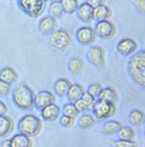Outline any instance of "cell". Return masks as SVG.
I'll list each match as a JSON object with an SVG mask.
<instances>
[{
    "label": "cell",
    "instance_id": "cell-21",
    "mask_svg": "<svg viewBox=\"0 0 145 147\" xmlns=\"http://www.w3.org/2000/svg\"><path fill=\"white\" fill-rule=\"evenodd\" d=\"M48 13L50 16L55 19L63 18L64 15L66 14L60 0H53V1H51V3L48 6Z\"/></svg>",
    "mask_w": 145,
    "mask_h": 147
},
{
    "label": "cell",
    "instance_id": "cell-29",
    "mask_svg": "<svg viewBox=\"0 0 145 147\" xmlns=\"http://www.w3.org/2000/svg\"><path fill=\"white\" fill-rule=\"evenodd\" d=\"M62 113L64 115H67V116H70V117H73V118H76L78 115H79V110L77 109L75 105V102H69L65 103L64 107H63V109H62Z\"/></svg>",
    "mask_w": 145,
    "mask_h": 147
},
{
    "label": "cell",
    "instance_id": "cell-24",
    "mask_svg": "<svg viewBox=\"0 0 145 147\" xmlns=\"http://www.w3.org/2000/svg\"><path fill=\"white\" fill-rule=\"evenodd\" d=\"M85 68L84 61L79 57H74L68 63V70L73 75H80Z\"/></svg>",
    "mask_w": 145,
    "mask_h": 147
},
{
    "label": "cell",
    "instance_id": "cell-18",
    "mask_svg": "<svg viewBox=\"0 0 145 147\" xmlns=\"http://www.w3.org/2000/svg\"><path fill=\"white\" fill-rule=\"evenodd\" d=\"M97 98L100 99V100L107 101V102L114 103V105H115V102L118 99V96H117L116 90H114L113 88H111V86H107V88H103V90H101L100 94H99Z\"/></svg>",
    "mask_w": 145,
    "mask_h": 147
},
{
    "label": "cell",
    "instance_id": "cell-9",
    "mask_svg": "<svg viewBox=\"0 0 145 147\" xmlns=\"http://www.w3.org/2000/svg\"><path fill=\"white\" fill-rule=\"evenodd\" d=\"M94 30L96 36L103 40H109L113 38L116 32L115 25L109 20L96 21Z\"/></svg>",
    "mask_w": 145,
    "mask_h": 147
},
{
    "label": "cell",
    "instance_id": "cell-43",
    "mask_svg": "<svg viewBox=\"0 0 145 147\" xmlns=\"http://www.w3.org/2000/svg\"><path fill=\"white\" fill-rule=\"evenodd\" d=\"M10 1H12V0H10Z\"/></svg>",
    "mask_w": 145,
    "mask_h": 147
},
{
    "label": "cell",
    "instance_id": "cell-12",
    "mask_svg": "<svg viewBox=\"0 0 145 147\" xmlns=\"http://www.w3.org/2000/svg\"><path fill=\"white\" fill-rule=\"evenodd\" d=\"M38 28L39 31L41 32V34H43V35H50V34L53 33L54 31H56L58 29V21L57 19L53 18L50 15L44 16L39 21Z\"/></svg>",
    "mask_w": 145,
    "mask_h": 147
},
{
    "label": "cell",
    "instance_id": "cell-25",
    "mask_svg": "<svg viewBox=\"0 0 145 147\" xmlns=\"http://www.w3.org/2000/svg\"><path fill=\"white\" fill-rule=\"evenodd\" d=\"M96 123V118L94 117L92 114H88V113H85L83 115H81L78 119V126L80 128L83 129H86L92 127V125Z\"/></svg>",
    "mask_w": 145,
    "mask_h": 147
},
{
    "label": "cell",
    "instance_id": "cell-1",
    "mask_svg": "<svg viewBox=\"0 0 145 147\" xmlns=\"http://www.w3.org/2000/svg\"><path fill=\"white\" fill-rule=\"evenodd\" d=\"M127 73L134 84L145 90V49L136 51L129 57Z\"/></svg>",
    "mask_w": 145,
    "mask_h": 147
},
{
    "label": "cell",
    "instance_id": "cell-22",
    "mask_svg": "<svg viewBox=\"0 0 145 147\" xmlns=\"http://www.w3.org/2000/svg\"><path fill=\"white\" fill-rule=\"evenodd\" d=\"M112 15V10L109 6L101 5L96 8H94V19L96 21L109 20Z\"/></svg>",
    "mask_w": 145,
    "mask_h": 147
},
{
    "label": "cell",
    "instance_id": "cell-31",
    "mask_svg": "<svg viewBox=\"0 0 145 147\" xmlns=\"http://www.w3.org/2000/svg\"><path fill=\"white\" fill-rule=\"evenodd\" d=\"M101 90H103V88H101V86L99 85V84H92V85L88 86V90H86V92H88V94L94 96V98H97L99 94H100Z\"/></svg>",
    "mask_w": 145,
    "mask_h": 147
},
{
    "label": "cell",
    "instance_id": "cell-32",
    "mask_svg": "<svg viewBox=\"0 0 145 147\" xmlns=\"http://www.w3.org/2000/svg\"><path fill=\"white\" fill-rule=\"evenodd\" d=\"M112 147H137L136 143L132 140H123L118 139L112 142Z\"/></svg>",
    "mask_w": 145,
    "mask_h": 147
},
{
    "label": "cell",
    "instance_id": "cell-10",
    "mask_svg": "<svg viewBox=\"0 0 145 147\" xmlns=\"http://www.w3.org/2000/svg\"><path fill=\"white\" fill-rule=\"evenodd\" d=\"M52 103H56V96L53 92H49V90H41L35 94L34 107L37 109L41 110Z\"/></svg>",
    "mask_w": 145,
    "mask_h": 147
},
{
    "label": "cell",
    "instance_id": "cell-33",
    "mask_svg": "<svg viewBox=\"0 0 145 147\" xmlns=\"http://www.w3.org/2000/svg\"><path fill=\"white\" fill-rule=\"evenodd\" d=\"M83 98V100L86 102L88 109L92 110V107H94V102H96V98H94L92 96H90V94H88V92H86L84 94V96H83V98Z\"/></svg>",
    "mask_w": 145,
    "mask_h": 147
},
{
    "label": "cell",
    "instance_id": "cell-5",
    "mask_svg": "<svg viewBox=\"0 0 145 147\" xmlns=\"http://www.w3.org/2000/svg\"><path fill=\"white\" fill-rule=\"evenodd\" d=\"M19 8L31 18L42 16L46 10V0H17Z\"/></svg>",
    "mask_w": 145,
    "mask_h": 147
},
{
    "label": "cell",
    "instance_id": "cell-34",
    "mask_svg": "<svg viewBox=\"0 0 145 147\" xmlns=\"http://www.w3.org/2000/svg\"><path fill=\"white\" fill-rule=\"evenodd\" d=\"M11 92V85L0 80V96H6Z\"/></svg>",
    "mask_w": 145,
    "mask_h": 147
},
{
    "label": "cell",
    "instance_id": "cell-23",
    "mask_svg": "<svg viewBox=\"0 0 145 147\" xmlns=\"http://www.w3.org/2000/svg\"><path fill=\"white\" fill-rule=\"evenodd\" d=\"M145 113L140 109H132L128 114V121L134 127H139L143 124Z\"/></svg>",
    "mask_w": 145,
    "mask_h": 147
},
{
    "label": "cell",
    "instance_id": "cell-2",
    "mask_svg": "<svg viewBox=\"0 0 145 147\" xmlns=\"http://www.w3.org/2000/svg\"><path fill=\"white\" fill-rule=\"evenodd\" d=\"M12 101L18 109L22 110H31L34 107L35 94L29 86L19 84L12 90Z\"/></svg>",
    "mask_w": 145,
    "mask_h": 147
},
{
    "label": "cell",
    "instance_id": "cell-6",
    "mask_svg": "<svg viewBox=\"0 0 145 147\" xmlns=\"http://www.w3.org/2000/svg\"><path fill=\"white\" fill-rule=\"evenodd\" d=\"M92 115L96 119H107L115 115L116 107L114 103H110L107 101H103L97 98L92 109Z\"/></svg>",
    "mask_w": 145,
    "mask_h": 147
},
{
    "label": "cell",
    "instance_id": "cell-27",
    "mask_svg": "<svg viewBox=\"0 0 145 147\" xmlns=\"http://www.w3.org/2000/svg\"><path fill=\"white\" fill-rule=\"evenodd\" d=\"M66 14H74L77 11L80 3L79 0H60Z\"/></svg>",
    "mask_w": 145,
    "mask_h": 147
},
{
    "label": "cell",
    "instance_id": "cell-35",
    "mask_svg": "<svg viewBox=\"0 0 145 147\" xmlns=\"http://www.w3.org/2000/svg\"><path fill=\"white\" fill-rule=\"evenodd\" d=\"M135 9L141 14H145V0H133Z\"/></svg>",
    "mask_w": 145,
    "mask_h": 147
},
{
    "label": "cell",
    "instance_id": "cell-28",
    "mask_svg": "<svg viewBox=\"0 0 145 147\" xmlns=\"http://www.w3.org/2000/svg\"><path fill=\"white\" fill-rule=\"evenodd\" d=\"M118 139L132 140L135 137V131L130 126H122L117 132Z\"/></svg>",
    "mask_w": 145,
    "mask_h": 147
},
{
    "label": "cell",
    "instance_id": "cell-3",
    "mask_svg": "<svg viewBox=\"0 0 145 147\" xmlns=\"http://www.w3.org/2000/svg\"><path fill=\"white\" fill-rule=\"evenodd\" d=\"M19 133L25 134L29 137H34L40 133L42 129V121L38 116L34 114H26L18 122Z\"/></svg>",
    "mask_w": 145,
    "mask_h": 147
},
{
    "label": "cell",
    "instance_id": "cell-38",
    "mask_svg": "<svg viewBox=\"0 0 145 147\" xmlns=\"http://www.w3.org/2000/svg\"><path fill=\"white\" fill-rule=\"evenodd\" d=\"M8 111V109H7V105L3 102V101L0 100V116L2 115H5Z\"/></svg>",
    "mask_w": 145,
    "mask_h": 147
},
{
    "label": "cell",
    "instance_id": "cell-7",
    "mask_svg": "<svg viewBox=\"0 0 145 147\" xmlns=\"http://www.w3.org/2000/svg\"><path fill=\"white\" fill-rule=\"evenodd\" d=\"M86 60L92 66L103 69L105 66V52L100 46H90L86 54Z\"/></svg>",
    "mask_w": 145,
    "mask_h": 147
},
{
    "label": "cell",
    "instance_id": "cell-17",
    "mask_svg": "<svg viewBox=\"0 0 145 147\" xmlns=\"http://www.w3.org/2000/svg\"><path fill=\"white\" fill-rule=\"evenodd\" d=\"M18 74L12 67H4L0 70V80L6 82L9 85H13L18 81Z\"/></svg>",
    "mask_w": 145,
    "mask_h": 147
},
{
    "label": "cell",
    "instance_id": "cell-41",
    "mask_svg": "<svg viewBox=\"0 0 145 147\" xmlns=\"http://www.w3.org/2000/svg\"><path fill=\"white\" fill-rule=\"evenodd\" d=\"M143 124L145 125V119H144V122H143Z\"/></svg>",
    "mask_w": 145,
    "mask_h": 147
},
{
    "label": "cell",
    "instance_id": "cell-20",
    "mask_svg": "<svg viewBox=\"0 0 145 147\" xmlns=\"http://www.w3.org/2000/svg\"><path fill=\"white\" fill-rule=\"evenodd\" d=\"M30 138L31 137L22 133H17L10 139V144L11 147H32V141Z\"/></svg>",
    "mask_w": 145,
    "mask_h": 147
},
{
    "label": "cell",
    "instance_id": "cell-4",
    "mask_svg": "<svg viewBox=\"0 0 145 147\" xmlns=\"http://www.w3.org/2000/svg\"><path fill=\"white\" fill-rule=\"evenodd\" d=\"M49 45L56 51H65L71 46L73 35L66 29H57L49 35Z\"/></svg>",
    "mask_w": 145,
    "mask_h": 147
},
{
    "label": "cell",
    "instance_id": "cell-14",
    "mask_svg": "<svg viewBox=\"0 0 145 147\" xmlns=\"http://www.w3.org/2000/svg\"><path fill=\"white\" fill-rule=\"evenodd\" d=\"M76 15H77V18L82 22L90 23L94 20V8L88 5L86 2H84L79 5L76 11Z\"/></svg>",
    "mask_w": 145,
    "mask_h": 147
},
{
    "label": "cell",
    "instance_id": "cell-19",
    "mask_svg": "<svg viewBox=\"0 0 145 147\" xmlns=\"http://www.w3.org/2000/svg\"><path fill=\"white\" fill-rule=\"evenodd\" d=\"M85 92H86L85 90H84V88L81 85H79V84H73V85H71L70 88L68 90L67 98L71 102H75L78 99L83 98Z\"/></svg>",
    "mask_w": 145,
    "mask_h": 147
},
{
    "label": "cell",
    "instance_id": "cell-8",
    "mask_svg": "<svg viewBox=\"0 0 145 147\" xmlns=\"http://www.w3.org/2000/svg\"><path fill=\"white\" fill-rule=\"evenodd\" d=\"M76 40L82 46H92L96 41V34L90 26H82L76 31Z\"/></svg>",
    "mask_w": 145,
    "mask_h": 147
},
{
    "label": "cell",
    "instance_id": "cell-42",
    "mask_svg": "<svg viewBox=\"0 0 145 147\" xmlns=\"http://www.w3.org/2000/svg\"><path fill=\"white\" fill-rule=\"evenodd\" d=\"M144 137H145V131H144Z\"/></svg>",
    "mask_w": 145,
    "mask_h": 147
},
{
    "label": "cell",
    "instance_id": "cell-36",
    "mask_svg": "<svg viewBox=\"0 0 145 147\" xmlns=\"http://www.w3.org/2000/svg\"><path fill=\"white\" fill-rule=\"evenodd\" d=\"M75 105H76V107H77V109L79 110V112H85L86 110H88L86 102L83 100V98H80V99H78L77 101H75Z\"/></svg>",
    "mask_w": 145,
    "mask_h": 147
},
{
    "label": "cell",
    "instance_id": "cell-11",
    "mask_svg": "<svg viewBox=\"0 0 145 147\" xmlns=\"http://www.w3.org/2000/svg\"><path fill=\"white\" fill-rule=\"evenodd\" d=\"M116 50L121 56L130 57L137 51V43L131 38H123L117 42Z\"/></svg>",
    "mask_w": 145,
    "mask_h": 147
},
{
    "label": "cell",
    "instance_id": "cell-30",
    "mask_svg": "<svg viewBox=\"0 0 145 147\" xmlns=\"http://www.w3.org/2000/svg\"><path fill=\"white\" fill-rule=\"evenodd\" d=\"M59 122L61 126L65 127V128H70V127H72L75 124V118L63 114V115H61L59 117Z\"/></svg>",
    "mask_w": 145,
    "mask_h": 147
},
{
    "label": "cell",
    "instance_id": "cell-26",
    "mask_svg": "<svg viewBox=\"0 0 145 147\" xmlns=\"http://www.w3.org/2000/svg\"><path fill=\"white\" fill-rule=\"evenodd\" d=\"M122 127L121 123L116 120H109L103 125V132L105 134H114Z\"/></svg>",
    "mask_w": 145,
    "mask_h": 147
},
{
    "label": "cell",
    "instance_id": "cell-16",
    "mask_svg": "<svg viewBox=\"0 0 145 147\" xmlns=\"http://www.w3.org/2000/svg\"><path fill=\"white\" fill-rule=\"evenodd\" d=\"M14 130V121L6 115L0 116V138L10 135Z\"/></svg>",
    "mask_w": 145,
    "mask_h": 147
},
{
    "label": "cell",
    "instance_id": "cell-37",
    "mask_svg": "<svg viewBox=\"0 0 145 147\" xmlns=\"http://www.w3.org/2000/svg\"><path fill=\"white\" fill-rule=\"evenodd\" d=\"M86 2L90 5L92 8H96L98 6H101V5H105V0H86Z\"/></svg>",
    "mask_w": 145,
    "mask_h": 147
},
{
    "label": "cell",
    "instance_id": "cell-39",
    "mask_svg": "<svg viewBox=\"0 0 145 147\" xmlns=\"http://www.w3.org/2000/svg\"><path fill=\"white\" fill-rule=\"evenodd\" d=\"M0 147H11L10 144V139H5L0 143Z\"/></svg>",
    "mask_w": 145,
    "mask_h": 147
},
{
    "label": "cell",
    "instance_id": "cell-15",
    "mask_svg": "<svg viewBox=\"0 0 145 147\" xmlns=\"http://www.w3.org/2000/svg\"><path fill=\"white\" fill-rule=\"evenodd\" d=\"M72 84L70 83V81L65 78H61V79H58L57 81L54 83L53 86V90L54 92H55L56 96H58L59 98H65L67 96V94H68V90L70 88V86Z\"/></svg>",
    "mask_w": 145,
    "mask_h": 147
},
{
    "label": "cell",
    "instance_id": "cell-40",
    "mask_svg": "<svg viewBox=\"0 0 145 147\" xmlns=\"http://www.w3.org/2000/svg\"><path fill=\"white\" fill-rule=\"evenodd\" d=\"M46 1H53V0H46Z\"/></svg>",
    "mask_w": 145,
    "mask_h": 147
},
{
    "label": "cell",
    "instance_id": "cell-13",
    "mask_svg": "<svg viewBox=\"0 0 145 147\" xmlns=\"http://www.w3.org/2000/svg\"><path fill=\"white\" fill-rule=\"evenodd\" d=\"M61 113H62V110L59 105L57 103H52V105L41 109L40 115L41 118L45 121H55V120L59 119Z\"/></svg>",
    "mask_w": 145,
    "mask_h": 147
}]
</instances>
